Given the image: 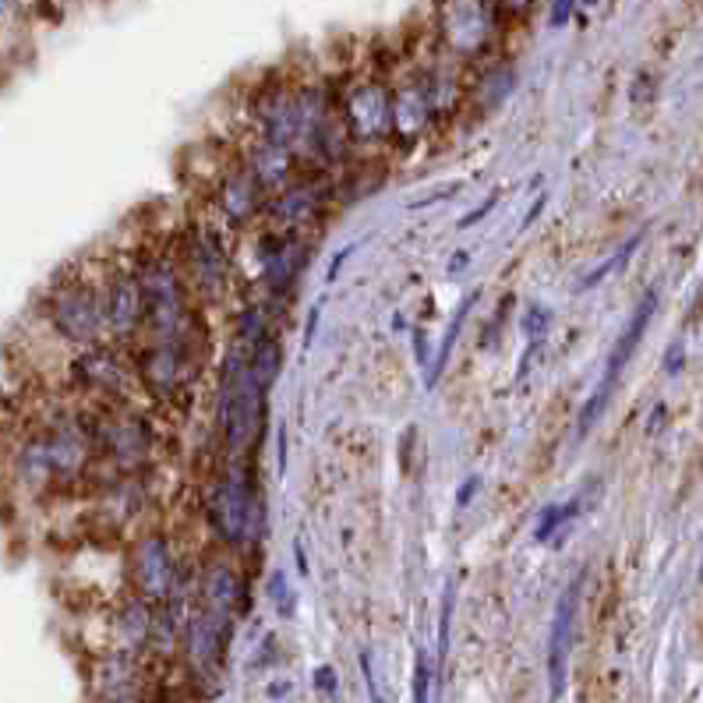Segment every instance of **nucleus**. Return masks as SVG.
<instances>
[{
  "instance_id": "obj_35",
  "label": "nucleus",
  "mask_w": 703,
  "mask_h": 703,
  "mask_svg": "<svg viewBox=\"0 0 703 703\" xmlns=\"http://www.w3.org/2000/svg\"><path fill=\"white\" fill-rule=\"evenodd\" d=\"M319 315H322V308H311V315H308V333H305V343H308V347H311V339H315Z\"/></svg>"
},
{
  "instance_id": "obj_19",
  "label": "nucleus",
  "mask_w": 703,
  "mask_h": 703,
  "mask_svg": "<svg viewBox=\"0 0 703 703\" xmlns=\"http://www.w3.org/2000/svg\"><path fill=\"white\" fill-rule=\"evenodd\" d=\"M269 287H273V294H283L290 287V283L297 279V273H301V245L297 241H287V245H279L273 251V259H269Z\"/></svg>"
},
{
  "instance_id": "obj_24",
  "label": "nucleus",
  "mask_w": 703,
  "mask_h": 703,
  "mask_svg": "<svg viewBox=\"0 0 703 703\" xmlns=\"http://www.w3.org/2000/svg\"><path fill=\"white\" fill-rule=\"evenodd\" d=\"M636 245H640V237H633V241H630V245H622V251H619V255H616V259H608V262H605L601 269H597V273H591L587 279H583V290H591V287H597V283H601L605 276H611V273H616V269H619V265H625V262H630V255H633V251H636Z\"/></svg>"
},
{
  "instance_id": "obj_8",
  "label": "nucleus",
  "mask_w": 703,
  "mask_h": 703,
  "mask_svg": "<svg viewBox=\"0 0 703 703\" xmlns=\"http://www.w3.org/2000/svg\"><path fill=\"white\" fill-rule=\"evenodd\" d=\"M131 576H134V587H139L142 597H148V601H163V597H170L174 580H177V565H174L167 537L153 531L131 548Z\"/></svg>"
},
{
  "instance_id": "obj_26",
  "label": "nucleus",
  "mask_w": 703,
  "mask_h": 703,
  "mask_svg": "<svg viewBox=\"0 0 703 703\" xmlns=\"http://www.w3.org/2000/svg\"><path fill=\"white\" fill-rule=\"evenodd\" d=\"M269 597L276 601L279 616H294V591L283 573H273V580H269Z\"/></svg>"
},
{
  "instance_id": "obj_10",
  "label": "nucleus",
  "mask_w": 703,
  "mask_h": 703,
  "mask_svg": "<svg viewBox=\"0 0 703 703\" xmlns=\"http://www.w3.org/2000/svg\"><path fill=\"white\" fill-rule=\"evenodd\" d=\"M580 583L576 576L556 605V619H551V640H548V693L551 703H559L565 693V671H570V651H573V625L580 608Z\"/></svg>"
},
{
  "instance_id": "obj_34",
  "label": "nucleus",
  "mask_w": 703,
  "mask_h": 703,
  "mask_svg": "<svg viewBox=\"0 0 703 703\" xmlns=\"http://www.w3.org/2000/svg\"><path fill=\"white\" fill-rule=\"evenodd\" d=\"M294 562H297V570H301V576H308V556H305L301 537H297V541H294Z\"/></svg>"
},
{
  "instance_id": "obj_31",
  "label": "nucleus",
  "mask_w": 703,
  "mask_h": 703,
  "mask_svg": "<svg viewBox=\"0 0 703 703\" xmlns=\"http://www.w3.org/2000/svg\"><path fill=\"white\" fill-rule=\"evenodd\" d=\"M573 4H576V0H556V4H551V25H565V22H570Z\"/></svg>"
},
{
  "instance_id": "obj_21",
  "label": "nucleus",
  "mask_w": 703,
  "mask_h": 703,
  "mask_svg": "<svg viewBox=\"0 0 703 703\" xmlns=\"http://www.w3.org/2000/svg\"><path fill=\"white\" fill-rule=\"evenodd\" d=\"M148 630H153V611H148L145 605L124 608V616H121V636L131 643V647H139V643H145V640H148Z\"/></svg>"
},
{
  "instance_id": "obj_36",
  "label": "nucleus",
  "mask_w": 703,
  "mask_h": 703,
  "mask_svg": "<svg viewBox=\"0 0 703 703\" xmlns=\"http://www.w3.org/2000/svg\"><path fill=\"white\" fill-rule=\"evenodd\" d=\"M541 208H545V199H537V202H534V208H531V213H527V219H523V230H527V227H531V223H534L537 216H541Z\"/></svg>"
},
{
  "instance_id": "obj_29",
  "label": "nucleus",
  "mask_w": 703,
  "mask_h": 703,
  "mask_svg": "<svg viewBox=\"0 0 703 703\" xmlns=\"http://www.w3.org/2000/svg\"><path fill=\"white\" fill-rule=\"evenodd\" d=\"M361 668H365V682H368V693L376 703H382V693H379V682H376V668H371V654L361 651Z\"/></svg>"
},
{
  "instance_id": "obj_13",
  "label": "nucleus",
  "mask_w": 703,
  "mask_h": 703,
  "mask_svg": "<svg viewBox=\"0 0 703 703\" xmlns=\"http://www.w3.org/2000/svg\"><path fill=\"white\" fill-rule=\"evenodd\" d=\"M191 279L199 283L205 294H219L223 290V279H227V255L219 248V237L216 234H199L191 241Z\"/></svg>"
},
{
  "instance_id": "obj_23",
  "label": "nucleus",
  "mask_w": 703,
  "mask_h": 703,
  "mask_svg": "<svg viewBox=\"0 0 703 703\" xmlns=\"http://www.w3.org/2000/svg\"><path fill=\"white\" fill-rule=\"evenodd\" d=\"M548 325H551V311H548L545 305H527V319H523V333H527V339L534 343V347L545 339Z\"/></svg>"
},
{
  "instance_id": "obj_9",
  "label": "nucleus",
  "mask_w": 703,
  "mask_h": 703,
  "mask_svg": "<svg viewBox=\"0 0 703 703\" xmlns=\"http://www.w3.org/2000/svg\"><path fill=\"white\" fill-rule=\"evenodd\" d=\"M343 110H347L354 139L376 142L393 131V96L382 82H357L347 93Z\"/></svg>"
},
{
  "instance_id": "obj_33",
  "label": "nucleus",
  "mask_w": 703,
  "mask_h": 703,
  "mask_svg": "<svg viewBox=\"0 0 703 703\" xmlns=\"http://www.w3.org/2000/svg\"><path fill=\"white\" fill-rule=\"evenodd\" d=\"M276 449H279V474L287 470V428L279 425V431H276Z\"/></svg>"
},
{
  "instance_id": "obj_2",
  "label": "nucleus",
  "mask_w": 703,
  "mask_h": 703,
  "mask_svg": "<svg viewBox=\"0 0 703 703\" xmlns=\"http://www.w3.org/2000/svg\"><path fill=\"white\" fill-rule=\"evenodd\" d=\"M208 523L227 545H248L262 537V499L251 467L234 456L208 499Z\"/></svg>"
},
{
  "instance_id": "obj_18",
  "label": "nucleus",
  "mask_w": 703,
  "mask_h": 703,
  "mask_svg": "<svg viewBox=\"0 0 703 703\" xmlns=\"http://www.w3.org/2000/svg\"><path fill=\"white\" fill-rule=\"evenodd\" d=\"M290 170H294V159H290V153L283 145H276V142H262L255 153H251V174L259 177V181L269 188V184H283L290 177Z\"/></svg>"
},
{
  "instance_id": "obj_30",
  "label": "nucleus",
  "mask_w": 703,
  "mask_h": 703,
  "mask_svg": "<svg viewBox=\"0 0 703 703\" xmlns=\"http://www.w3.org/2000/svg\"><path fill=\"white\" fill-rule=\"evenodd\" d=\"M315 690H319V693H333V690H336V671L329 668V665L315 668Z\"/></svg>"
},
{
  "instance_id": "obj_4",
  "label": "nucleus",
  "mask_w": 703,
  "mask_h": 703,
  "mask_svg": "<svg viewBox=\"0 0 703 703\" xmlns=\"http://www.w3.org/2000/svg\"><path fill=\"white\" fill-rule=\"evenodd\" d=\"M654 308H657V290H647V294H643L640 308L633 311L630 325L622 329L619 343H616V347H611V354H608V368H605L601 382H597V393L587 400V407H583V417H580V439L587 436V431L597 425V417L605 414L608 400H611V393H616V385H619V376L625 371V365L633 361L640 339H643V333H647V325H651V319H654Z\"/></svg>"
},
{
  "instance_id": "obj_14",
  "label": "nucleus",
  "mask_w": 703,
  "mask_h": 703,
  "mask_svg": "<svg viewBox=\"0 0 703 703\" xmlns=\"http://www.w3.org/2000/svg\"><path fill=\"white\" fill-rule=\"evenodd\" d=\"M71 371L85 389H99V393H121V389L128 385V368L117 361L110 350L82 354Z\"/></svg>"
},
{
  "instance_id": "obj_22",
  "label": "nucleus",
  "mask_w": 703,
  "mask_h": 703,
  "mask_svg": "<svg viewBox=\"0 0 703 703\" xmlns=\"http://www.w3.org/2000/svg\"><path fill=\"white\" fill-rule=\"evenodd\" d=\"M580 505H583V499H573L570 505H548V510L541 513V520H537V531H534L537 541H548V537L556 534L562 523H570L580 513Z\"/></svg>"
},
{
  "instance_id": "obj_28",
  "label": "nucleus",
  "mask_w": 703,
  "mask_h": 703,
  "mask_svg": "<svg viewBox=\"0 0 703 703\" xmlns=\"http://www.w3.org/2000/svg\"><path fill=\"white\" fill-rule=\"evenodd\" d=\"M496 202H499V194H488V199H485L481 205H477L470 216H463V219H460V230H467V227H474V223H481V219L488 216V208L496 205Z\"/></svg>"
},
{
  "instance_id": "obj_25",
  "label": "nucleus",
  "mask_w": 703,
  "mask_h": 703,
  "mask_svg": "<svg viewBox=\"0 0 703 703\" xmlns=\"http://www.w3.org/2000/svg\"><path fill=\"white\" fill-rule=\"evenodd\" d=\"M453 605H456V583H449L445 597H442V619H439V657L445 662L449 651V622H453Z\"/></svg>"
},
{
  "instance_id": "obj_20",
  "label": "nucleus",
  "mask_w": 703,
  "mask_h": 703,
  "mask_svg": "<svg viewBox=\"0 0 703 703\" xmlns=\"http://www.w3.org/2000/svg\"><path fill=\"white\" fill-rule=\"evenodd\" d=\"M474 301H477V290H474V294H467V297H463V305L456 308V315H453V322H449L445 343H442V347H439V357H436V365H431V371H428V385H436V382H439V376H442V368L449 365V354H453V347H456V339H460V329H463V322H467V315H470V308H474Z\"/></svg>"
},
{
  "instance_id": "obj_1",
  "label": "nucleus",
  "mask_w": 703,
  "mask_h": 703,
  "mask_svg": "<svg viewBox=\"0 0 703 703\" xmlns=\"http://www.w3.org/2000/svg\"><path fill=\"white\" fill-rule=\"evenodd\" d=\"M265 393L269 389L251 376V343L237 336L219 376V425L234 456H245L259 445L265 425Z\"/></svg>"
},
{
  "instance_id": "obj_5",
  "label": "nucleus",
  "mask_w": 703,
  "mask_h": 703,
  "mask_svg": "<svg viewBox=\"0 0 703 703\" xmlns=\"http://www.w3.org/2000/svg\"><path fill=\"white\" fill-rule=\"evenodd\" d=\"M439 28L449 50L481 53L499 28V8L491 0H442Z\"/></svg>"
},
{
  "instance_id": "obj_27",
  "label": "nucleus",
  "mask_w": 703,
  "mask_h": 703,
  "mask_svg": "<svg viewBox=\"0 0 703 703\" xmlns=\"http://www.w3.org/2000/svg\"><path fill=\"white\" fill-rule=\"evenodd\" d=\"M428 686H431L428 654L417 651V665H414V703H428Z\"/></svg>"
},
{
  "instance_id": "obj_12",
  "label": "nucleus",
  "mask_w": 703,
  "mask_h": 703,
  "mask_svg": "<svg viewBox=\"0 0 703 703\" xmlns=\"http://www.w3.org/2000/svg\"><path fill=\"white\" fill-rule=\"evenodd\" d=\"M230 622H234L230 616H223V611H213V608H202L199 616L191 619V625H188V654L202 671L213 668L223 657V651H227Z\"/></svg>"
},
{
  "instance_id": "obj_3",
  "label": "nucleus",
  "mask_w": 703,
  "mask_h": 703,
  "mask_svg": "<svg viewBox=\"0 0 703 703\" xmlns=\"http://www.w3.org/2000/svg\"><path fill=\"white\" fill-rule=\"evenodd\" d=\"M142 279V290H145V315L148 322L156 325V336L159 339H181L188 336L194 325V315L188 308V290H184V279L174 273L167 262H148Z\"/></svg>"
},
{
  "instance_id": "obj_15",
  "label": "nucleus",
  "mask_w": 703,
  "mask_h": 703,
  "mask_svg": "<svg viewBox=\"0 0 703 703\" xmlns=\"http://www.w3.org/2000/svg\"><path fill=\"white\" fill-rule=\"evenodd\" d=\"M262 181L251 170H234L219 188V205L234 223H248L262 205Z\"/></svg>"
},
{
  "instance_id": "obj_17",
  "label": "nucleus",
  "mask_w": 703,
  "mask_h": 703,
  "mask_svg": "<svg viewBox=\"0 0 703 703\" xmlns=\"http://www.w3.org/2000/svg\"><path fill=\"white\" fill-rule=\"evenodd\" d=\"M319 208H322V191L315 184L283 188V194L273 202V213L287 223H305L311 216H319Z\"/></svg>"
},
{
  "instance_id": "obj_16",
  "label": "nucleus",
  "mask_w": 703,
  "mask_h": 703,
  "mask_svg": "<svg viewBox=\"0 0 703 703\" xmlns=\"http://www.w3.org/2000/svg\"><path fill=\"white\" fill-rule=\"evenodd\" d=\"M245 605V583L230 565H208V573L202 580V608L223 611V616H237Z\"/></svg>"
},
{
  "instance_id": "obj_6",
  "label": "nucleus",
  "mask_w": 703,
  "mask_h": 703,
  "mask_svg": "<svg viewBox=\"0 0 703 703\" xmlns=\"http://www.w3.org/2000/svg\"><path fill=\"white\" fill-rule=\"evenodd\" d=\"M103 297L96 287L82 279H71L50 294V325L71 343H93L103 333Z\"/></svg>"
},
{
  "instance_id": "obj_11",
  "label": "nucleus",
  "mask_w": 703,
  "mask_h": 703,
  "mask_svg": "<svg viewBox=\"0 0 703 703\" xmlns=\"http://www.w3.org/2000/svg\"><path fill=\"white\" fill-rule=\"evenodd\" d=\"M103 315L114 336H131L145 319V290L134 273H117L103 294Z\"/></svg>"
},
{
  "instance_id": "obj_7",
  "label": "nucleus",
  "mask_w": 703,
  "mask_h": 703,
  "mask_svg": "<svg viewBox=\"0 0 703 703\" xmlns=\"http://www.w3.org/2000/svg\"><path fill=\"white\" fill-rule=\"evenodd\" d=\"M88 431H93V442L99 449H107L121 467H139V463H145L148 449H153V431L134 414L96 417V425Z\"/></svg>"
},
{
  "instance_id": "obj_32",
  "label": "nucleus",
  "mask_w": 703,
  "mask_h": 703,
  "mask_svg": "<svg viewBox=\"0 0 703 703\" xmlns=\"http://www.w3.org/2000/svg\"><path fill=\"white\" fill-rule=\"evenodd\" d=\"M537 4V0H496V8H502V11H513V14H520V11H531Z\"/></svg>"
}]
</instances>
